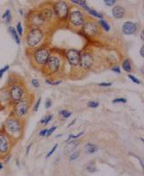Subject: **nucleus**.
Masks as SVG:
<instances>
[{"mask_svg":"<svg viewBox=\"0 0 144 176\" xmlns=\"http://www.w3.org/2000/svg\"><path fill=\"white\" fill-rule=\"evenodd\" d=\"M53 11L60 20H66L68 19V15H69V12H70L68 4L63 1H60V2L55 3L54 4V11Z\"/></svg>","mask_w":144,"mask_h":176,"instance_id":"nucleus-2","label":"nucleus"},{"mask_svg":"<svg viewBox=\"0 0 144 176\" xmlns=\"http://www.w3.org/2000/svg\"><path fill=\"white\" fill-rule=\"evenodd\" d=\"M10 149V145L7 138L0 133V154H6Z\"/></svg>","mask_w":144,"mask_h":176,"instance_id":"nucleus-13","label":"nucleus"},{"mask_svg":"<svg viewBox=\"0 0 144 176\" xmlns=\"http://www.w3.org/2000/svg\"><path fill=\"white\" fill-rule=\"evenodd\" d=\"M16 31L17 33H18V35H22L23 33V29H22V26H21V23L18 22L16 26Z\"/></svg>","mask_w":144,"mask_h":176,"instance_id":"nucleus-25","label":"nucleus"},{"mask_svg":"<svg viewBox=\"0 0 144 176\" xmlns=\"http://www.w3.org/2000/svg\"><path fill=\"white\" fill-rule=\"evenodd\" d=\"M128 78H130V79H131V80H132L134 83H135V84H138V85H140V84H141V81H140L138 78H136L135 77H134L133 75H130V74H129V75H128Z\"/></svg>","mask_w":144,"mask_h":176,"instance_id":"nucleus-30","label":"nucleus"},{"mask_svg":"<svg viewBox=\"0 0 144 176\" xmlns=\"http://www.w3.org/2000/svg\"><path fill=\"white\" fill-rule=\"evenodd\" d=\"M137 30V26L134 23V22H131V21H127L123 24V26H122V31L125 34H128V35H132L134 33H135Z\"/></svg>","mask_w":144,"mask_h":176,"instance_id":"nucleus-12","label":"nucleus"},{"mask_svg":"<svg viewBox=\"0 0 144 176\" xmlns=\"http://www.w3.org/2000/svg\"><path fill=\"white\" fill-rule=\"evenodd\" d=\"M46 82H47L48 84H49V85H54V86H57V85H59V84H61V83H62V81H57V82H50L49 80H46Z\"/></svg>","mask_w":144,"mask_h":176,"instance_id":"nucleus-40","label":"nucleus"},{"mask_svg":"<svg viewBox=\"0 0 144 176\" xmlns=\"http://www.w3.org/2000/svg\"><path fill=\"white\" fill-rule=\"evenodd\" d=\"M113 103H126L127 102V99L125 98H118V99H114L113 100Z\"/></svg>","mask_w":144,"mask_h":176,"instance_id":"nucleus-27","label":"nucleus"},{"mask_svg":"<svg viewBox=\"0 0 144 176\" xmlns=\"http://www.w3.org/2000/svg\"><path fill=\"white\" fill-rule=\"evenodd\" d=\"M87 170L91 173H94L96 171V167H95V166H89V167H87Z\"/></svg>","mask_w":144,"mask_h":176,"instance_id":"nucleus-38","label":"nucleus"},{"mask_svg":"<svg viewBox=\"0 0 144 176\" xmlns=\"http://www.w3.org/2000/svg\"><path fill=\"white\" fill-rule=\"evenodd\" d=\"M143 51H144V47H143H143H142V48H141V51H140V53H141V56H142L143 57V56H144Z\"/></svg>","mask_w":144,"mask_h":176,"instance_id":"nucleus-44","label":"nucleus"},{"mask_svg":"<svg viewBox=\"0 0 144 176\" xmlns=\"http://www.w3.org/2000/svg\"><path fill=\"white\" fill-rule=\"evenodd\" d=\"M44 34L42 31L37 27H33L29 30L26 35V44L30 48L36 47L42 40H43Z\"/></svg>","mask_w":144,"mask_h":176,"instance_id":"nucleus-1","label":"nucleus"},{"mask_svg":"<svg viewBox=\"0 0 144 176\" xmlns=\"http://www.w3.org/2000/svg\"><path fill=\"white\" fill-rule=\"evenodd\" d=\"M75 122H76V120H74V121H72V122H71V123H70V125H69V126H71V125H73V124H74V123H75Z\"/></svg>","mask_w":144,"mask_h":176,"instance_id":"nucleus-47","label":"nucleus"},{"mask_svg":"<svg viewBox=\"0 0 144 176\" xmlns=\"http://www.w3.org/2000/svg\"><path fill=\"white\" fill-rule=\"evenodd\" d=\"M99 25L102 26V28H103L105 31H106V32H109V31H110V26H109V24H108L106 20H104L103 19L99 20Z\"/></svg>","mask_w":144,"mask_h":176,"instance_id":"nucleus-21","label":"nucleus"},{"mask_svg":"<svg viewBox=\"0 0 144 176\" xmlns=\"http://www.w3.org/2000/svg\"><path fill=\"white\" fill-rule=\"evenodd\" d=\"M112 71H114V72H117V73H121V69H120V67L119 66H114V67H113L112 68Z\"/></svg>","mask_w":144,"mask_h":176,"instance_id":"nucleus-39","label":"nucleus"},{"mask_svg":"<svg viewBox=\"0 0 144 176\" xmlns=\"http://www.w3.org/2000/svg\"><path fill=\"white\" fill-rule=\"evenodd\" d=\"M79 155H80V153L78 152H74L71 155H70V160L72 161V160H77L78 157H79Z\"/></svg>","mask_w":144,"mask_h":176,"instance_id":"nucleus-28","label":"nucleus"},{"mask_svg":"<svg viewBox=\"0 0 144 176\" xmlns=\"http://www.w3.org/2000/svg\"><path fill=\"white\" fill-rule=\"evenodd\" d=\"M49 57V51L46 48H40L33 53V61L38 64L44 66L46 65Z\"/></svg>","mask_w":144,"mask_h":176,"instance_id":"nucleus-4","label":"nucleus"},{"mask_svg":"<svg viewBox=\"0 0 144 176\" xmlns=\"http://www.w3.org/2000/svg\"><path fill=\"white\" fill-rule=\"evenodd\" d=\"M28 109H29V102L28 100H23V99L15 102V105L13 108L14 114L18 118H21L24 115H26V113L28 112Z\"/></svg>","mask_w":144,"mask_h":176,"instance_id":"nucleus-5","label":"nucleus"},{"mask_svg":"<svg viewBox=\"0 0 144 176\" xmlns=\"http://www.w3.org/2000/svg\"><path fill=\"white\" fill-rule=\"evenodd\" d=\"M66 57L68 62L70 63V65L76 67L79 65V61H80V52L76 49H70L66 53Z\"/></svg>","mask_w":144,"mask_h":176,"instance_id":"nucleus-9","label":"nucleus"},{"mask_svg":"<svg viewBox=\"0 0 144 176\" xmlns=\"http://www.w3.org/2000/svg\"><path fill=\"white\" fill-rule=\"evenodd\" d=\"M47 132H48V130H47V129H44V130H42L40 132V136H41V137H44V136H46Z\"/></svg>","mask_w":144,"mask_h":176,"instance_id":"nucleus-42","label":"nucleus"},{"mask_svg":"<svg viewBox=\"0 0 144 176\" xmlns=\"http://www.w3.org/2000/svg\"><path fill=\"white\" fill-rule=\"evenodd\" d=\"M39 15L40 16L41 19L46 22V21H48L50 20L52 18H53V15H54V11L50 9H44L42 11H40L39 12Z\"/></svg>","mask_w":144,"mask_h":176,"instance_id":"nucleus-14","label":"nucleus"},{"mask_svg":"<svg viewBox=\"0 0 144 176\" xmlns=\"http://www.w3.org/2000/svg\"><path fill=\"white\" fill-rule=\"evenodd\" d=\"M84 134V132H81V133H78L77 135H70L68 138H67V140H66V142H69V141H70V140H72V139H77V138H79V137H81L82 135Z\"/></svg>","mask_w":144,"mask_h":176,"instance_id":"nucleus-24","label":"nucleus"},{"mask_svg":"<svg viewBox=\"0 0 144 176\" xmlns=\"http://www.w3.org/2000/svg\"><path fill=\"white\" fill-rule=\"evenodd\" d=\"M99 105V102H97V101H90V102H88V107L92 108H98Z\"/></svg>","mask_w":144,"mask_h":176,"instance_id":"nucleus-29","label":"nucleus"},{"mask_svg":"<svg viewBox=\"0 0 144 176\" xmlns=\"http://www.w3.org/2000/svg\"><path fill=\"white\" fill-rule=\"evenodd\" d=\"M8 31H9L10 34L12 36L13 40L16 41V43L19 45V44H20V39H19V35H18V33H17L16 29L13 28V27H9V28H8Z\"/></svg>","mask_w":144,"mask_h":176,"instance_id":"nucleus-17","label":"nucleus"},{"mask_svg":"<svg viewBox=\"0 0 144 176\" xmlns=\"http://www.w3.org/2000/svg\"><path fill=\"white\" fill-rule=\"evenodd\" d=\"M52 118H53V115H47V116H45L42 120H41V124H48L51 120H52Z\"/></svg>","mask_w":144,"mask_h":176,"instance_id":"nucleus-23","label":"nucleus"},{"mask_svg":"<svg viewBox=\"0 0 144 176\" xmlns=\"http://www.w3.org/2000/svg\"><path fill=\"white\" fill-rule=\"evenodd\" d=\"M113 16L116 19H121L125 15V9L121 5H116L113 8L112 11Z\"/></svg>","mask_w":144,"mask_h":176,"instance_id":"nucleus-15","label":"nucleus"},{"mask_svg":"<svg viewBox=\"0 0 144 176\" xmlns=\"http://www.w3.org/2000/svg\"><path fill=\"white\" fill-rule=\"evenodd\" d=\"M143 31H142V33H141V39H142V40H144V37H143Z\"/></svg>","mask_w":144,"mask_h":176,"instance_id":"nucleus-46","label":"nucleus"},{"mask_svg":"<svg viewBox=\"0 0 144 176\" xmlns=\"http://www.w3.org/2000/svg\"><path fill=\"white\" fill-rule=\"evenodd\" d=\"M111 85H112L111 83H100V84H99V86H110Z\"/></svg>","mask_w":144,"mask_h":176,"instance_id":"nucleus-43","label":"nucleus"},{"mask_svg":"<svg viewBox=\"0 0 144 176\" xmlns=\"http://www.w3.org/2000/svg\"><path fill=\"white\" fill-rule=\"evenodd\" d=\"M21 123L17 118H9L5 122V130L11 135H16L21 131Z\"/></svg>","mask_w":144,"mask_h":176,"instance_id":"nucleus-6","label":"nucleus"},{"mask_svg":"<svg viewBox=\"0 0 144 176\" xmlns=\"http://www.w3.org/2000/svg\"><path fill=\"white\" fill-rule=\"evenodd\" d=\"M89 13L90 14H92V16H94L95 18H99V19H103V15L101 14V13H99V12H98L97 11H95V10H92V9H89Z\"/></svg>","mask_w":144,"mask_h":176,"instance_id":"nucleus-22","label":"nucleus"},{"mask_svg":"<svg viewBox=\"0 0 144 176\" xmlns=\"http://www.w3.org/2000/svg\"><path fill=\"white\" fill-rule=\"evenodd\" d=\"M2 168H3V164H2V163H0V170H1Z\"/></svg>","mask_w":144,"mask_h":176,"instance_id":"nucleus-48","label":"nucleus"},{"mask_svg":"<svg viewBox=\"0 0 144 176\" xmlns=\"http://www.w3.org/2000/svg\"><path fill=\"white\" fill-rule=\"evenodd\" d=\"M32 85L34 86V87H36V88H38L39 86H40V83H39V81L37 80V79H32Z\"/></svg>","mask_w":144,"mask_h":176,"instance_id":"nucleus-36","label":"nucleus"},{"mask_svg":"<svg viewBox=\"0 0 144 176\" xmlns=\"http://www.w3.org/2000/svg\"><path fill=\"white\" fill-rule=\"evenodd\" d=\"M9 70V65H5L4 68H2L1 70H0V78L3 77V75H4V73L6 71H8Z\"/></svg>","mask_w":144,"mask_h":176,"instance_id":"nucleus-32","label":"nucleus"},{"mask_svg":"<svg viewBox=\"0 0 144 176\" xmlns=\"http://www.w3.org/2000/svg\"><path fill=\"white\" fill-rule=\"evenodd\" d=\"M122 68L125 71L127 72H131L132 71V65H131V63L128 59H126L122 62Z\"/></svg>","mask_w":144,"mask_h":176,"instance_id":"nucleus-19","label":"nucleus"},{"mask_svg":"<svg viewBox=\"0 0 144 176\" xmlns=\"http://www.w3.org/2000/svg\"><path fill=\"white\" fill-rule=\"evenodd\" d=\"M56 130V126H54V127H52V128H50L49 130H48V132H47V134H46V136L47 137H49L55 130Z\"/></svg>","mask_w":144,"mask_h":176,"instance_id":"nucleus-34","label":"nucleus"},{"mask_svg":"<svg viewBox=\"0 0 144 176\" xmlns=\"http://www.w3.org/2000/svg\"><path fill=\"white\" fill-rule=\"evenodd\" d=\"M56 148H57V145H55V146H54V147H53V148L50 150V152L48 153V155H47V158H49V157H50V156H51V155H52V154H53L55 152Z\"/></svg>","mask_w":144,"mask_h":176,"instance_id":"nucleus-35","label":"nucleus"},{"mask_svg":"<svg viewBox=\"0 0 144 176\" xmlns=\"http://www.w3.org/2000/svg\"><path fill=\"white\" fill-rule=\"evenodd\" d=\"M40 98L36 101V103H35V105H34V107H33V111L34 112H36V111H38V109H39V107H40Z\"/></svg>","mask_w":144,"mask_h":176,"instance_id":"nucleus-33","label":"nucleus"},{"mask_svg":"<svg viewBox=\"0 0 144 176\" xmlns=\"http://www.w3.org/2000/svg\"><path fill=\"white\" fill-rule=\"evenodd\" d=\"M97 150H98V146L93 144L88 143L84 145V151L87 153H94L97 152Z\"/></svg>","mask_w":144,"mask_h":176,"instance_id":"nucleus-18","label":"nucleus"},{"mask_svg":"<svg viewBox=\"0 0 144 176\" xmlns=\"http://www.w3.org/2000/svg\"><path fill=\"white\" fill-rule=\"evenodd\" d=\"M46 64L50 72H55L60 68L61 61H60V58L56 56H49Z\"/></svg>","mask_w":144,"mask_h":176,"instance_id":"nucleus-11","label":"nucleus"},{"mask_svg":"<svg viewBox=\"0 0 144 176\" xmlns=\"http://www.w3.org/2000/svg\"><path fill=\"white\" fill-rule=\"evenodd\" d=\"M82 30L84 33H85L87 36H94L99 32L98 26L92 21H88L84 23L82 26Z\"/></svg>","mask_w":144,"mask_h":176,"instance_id":"nucleus-10","label":"nucleus"},{"mask_svg":"<svg viewBox=\"0 0 144 176\" xmlns=\"http://www.w3.org/2000/svg\"><path fill=\"white\" fill-rule=\"evenodd\" d=\"M68 19L70 23L75 27L82 26L84 23V14L77 9H74L69 12Z\"/></svg>","mask_w":144,"mask_h":176,"instance_id":"nucleus-3","label":"nucleus"},{"mask_svg":"<svg viewBox=\"0 0 144 176\" xmlns=\"http://www.w3.org/2000/svg\"><path fill=\"white\" fill-rule=\"evenodd\" d=\"M60 114H61L64 118H69V117L71 115V112L67 111V110H62V111L60 112Z\"/></svg>","mask_w":144,"mask_h":176,"instance_id":"nucleus-26","label":"nucleus"},{"mask_svg":"<svg viewBox=\"0 0 144 176\" xmlns=\"http://www.w3.org/2000/svg\"><path fill=\"white\" fill-rule=\"evenodd\" d=\"M94 63V58L93 56L89 53V52H83L80 54V61H79V65L84 69H90Z\"/></svg>","mask_w":144,"mask_h":176,"instance_id":"nucleus-8","label":"nucleus"},{"mask_svg":"<svg viewBox=\"0 0 144 176\" xmlns=\"http://www.w3.org/2000/svg\"><path fill=\"white\" fill-rule=\"evenodd\" d=\"M117 0H104L105 4L107 5V6H113L115 3H116Z\"/></svg>","mask_w":144,"mask_h":176,"instance_id":"nucleus-31","label":"nucleus"},{"mask_svg":"<svg viewBox=\"0 0 144 176\" xmlns=\"http://www.w3.org/2000/svg\"><path fill=\"white\" fill-rule=\"evenodd\" d=\"M31 23H32V26L37 27V26H42L43 23H44V21L41 19L40 16L38 13V14H34V15L32 16V18H31Z\"/></svg>","mask_w":144,"mask_h":176,"instance_id":"nucleus-16","label":"nucleus"},{"mask_svg":"<svg viewBox=\"0 0 144 176\" xmlns=\"http://www.w3.org/2000/svg\"><path fill=\"white\" fill-rule=\"evenodd\" d=\"M9 98L11 101L17 102L23 99L24 96V89L18 85H13L11 86L9 90Z\"/></svg>","mask_w":144,"mask_h":176,"instance_id":"nucleus-7","label":"nucleus"},{"mask_svg":"<svg viewBox=\"0 0 144 176\" xmlns=\"http://www.w3.org/2000/svg\"><path fill=\"white\" fill-rule=\"evenodd\" d=\"M11 12H10V13H9V14H8V15L6 16V18L4 19L7 24H9V23L11 22Z\"/></svg>","mask_w":144,"mask_h":176,"instance_id":"nucleus-41","label":"nucleus"},{"mask_svg":"<svg viewBox=\"0 0 144 176\" xmlns=\"http://www.w3.org/2000/svg\"><path fill=\"white\" fill-rule=\"evenodd\" d=\"M73 4H78V5H80V6H82L84 9H85L86 11H89V7L87 6V4H86V1L85 0H70Z\"/></svg>","mask_w":144,"mask_h":176,"instance_id":"nucleus-20","label":"nucleus"},{"mask_svg":"<svg viewBox=\"0 0 144 176\" xmlns=\"http://www.w3.org/2000/svg\"><path fill=\"white\" fill-rule=\"evenodd\" d=\"M31 146H32V145H28V147H27V149H26V154H28V152H29V150H30Z\"/></svg>","mask_w":144,"mask_h":176,"instance_id":"nucleus-45","label":"nucleus"},{"mask_svg":"<svg viewBox=\"0 0 144 176\" xmlns=\"http://www.w3.org/2000/svg\"><path fill=\"white\" fill-rule=\"evenodd\" d=\"M51 105H52L51 100H50L49 99H48V100H46V102H45V108H49L51 107Z\"/></svg>","mask_w":144,"mask_h":176,"instance_id":"nucleus-37","label":"nucleus"}]
</instances>
